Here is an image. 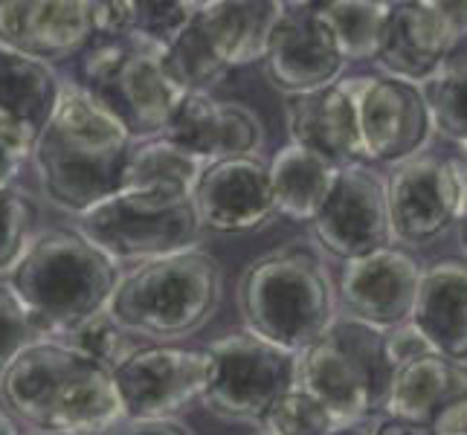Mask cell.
I'll return each mask as SVG.
<instances>
[{
    "label": "cell",
    "instance_id": "40",
    "mask_svg": "<svg viewBox=\"0 0 467 435\" xmlns=\"http://www.w3.org/2000/svg\"><path fill=\"white\" fill-rule=\"evenodd\" d=\"M375 421L366 418V421H348V424H337L328 435H372Z\"/></svg>",
    "mask_w": 467,
    "mask_h": 435
},
{
    "label": "cell",
    "instance_id": "7",
    "mask_svg": "<svg viewBox=\"0 0 467 435\" xmlns=\"http://www.w3.org/2000/svg\"><path fill=\"white\" fill-rule=\"evenodd\" d=\"M389 380L383 331L348 316H337L314 346L296 354V389L317 398L337 424L383 412Z\"/></svg>",
    "mask_w": 467,
    "mask_h": 435
},
{
    "label": "cell",
    "instance_id": "36",
    "mask_svg": "<svg viewBox=\"0 0 467 435\" xmlns=\"http://www.w3.org/2000/svg\"><path fill=\"white\" fill-rule=\"evenodd\" d=\"M105 435H195L181 418H163V421H137V418H125L114 430Z\"/></svg>",
    "mask_w": 467,
    "mask_h": 435
},
{
    "label": "cell",
    "instance_id": "5",
    "mask_svg": "<svg viewBox=\"0 0 467 435\" xmlns=\"http://www.w3.org/2000/svg\"><path fill=\"white\" fill-rule=\"evenodd\" d=\"M221 262L195 247L137 264L128 276H119L108 314L128 337L171 346L198 334L221 308Z\"/></svg>",
    "mask_w": 467,
    "mask_h": 435
},
{
    "label": "cell",
    "instance_id": "18",
    "mask_svg": "<svg viewBox=\"0 0 467 435\" xmlns=\"http://www.w3.org/2000/svg\"><path fill=\"white\" fill-rule=\"evenodd\" d=\"M192 206L206 233H253L276 218L267 163L259 157L221 160L206 166L192 192Z\"/></svg>",
    "mask_w": 467,
    "mask_h": 435
},
{
    "label": "cell",
    "instance_id": "35",
    "mask_svg": "<svg viewBox=\"0 0 467 435\" xmlns=\"http://www.w3.org/2000/svg\"><path fill=\"white\" fill-rule=\"evenodd\" d=\"M383 351H386V360H389V366H404L415 357H421V354H432L436 348H432L424 334L418 331L412 322H400V326H392L383 331Z\"/></svg>",
    "mask_w": 467,
    "mask_h": 435
},
{
    "label": "cell",
    "instance_id": "11",
    "mask_svg": "<svg viewBox=\"0 0 467 435\" xmlns=\"http://www.w3.org/2000/svg\"><path fill=\"white\" fill-rule=\"evenodd\" d=\"M206 348L134 346L114 366V383L125 418L163 421L198 404L206 386Z\"/></svg>",
    "mask_w": 467,
    "mask_h": 435
},
{
    "label": "cell",
    "instance_id": "20",
    "mask_svg": "<svg viewBox=\"0 0 467 435\" xmlns=\"http://www.w3.org/2000/svg\"><path fill=\"white\" fill-rule=\"evenodd\" d=\"M285 125L291 145L326 157L334 166L363 160L358 108L343 82L285 96Z\"/></svg>",
    "mask_w": 467,
    "mask_h": 435
},
{
    "label": "cell",
    "instance_id": "26",
    "mask_svg": "<svg viewBox=\"0 0 467 435\" xmlns=\"http://www.w3.org/2000/svg\"><path fill=\"white\" fill-rule=\"evenodd\" d=\"M201 171L203 166L195 157H189L163 137H154L131 145L119 189H166L192 195Z\"/></svg>",
    "mask_w": 467,
    "mask_h": 435
},
{
    "label": "cell",
    "instance_id": "25",
    "mask_svg": "<svg viewBox=\"0 0 467 435\" xmlns=\"http://www.w3.org/2000/svg\"><path fill=\"white\" fill-rule=\"evenodd\" d=\"M61 96V78L50 64L0 44V114L24 122L36 137L50 122Z\"/></svg>",
    "mask_w": 467,
    "mask_h": 435
},
{
    "label": "cell",
    "instance_id": "41",
    "mask_svg": "<svg viewBox=\"0 0 467 435\" xmlns=\"http://www.w3.org/2000/svg\"><path fill=\"white\" fill-rule=\"evenodd\" d=\"M0 435H24L21 432V424L15 421V418L4 407H0Z\"/></svg>",
    "mask_w": 467,
    "mask_h": 435
},
{
    "label": "cell",
    "instance_id": "17",
    "mask_svg": "<svg viewBox=\"0 0 467 435\" xmlns=\"http://www.w3.org/2000/svg\"><path fill=\"white\" fill-rule=\"evenodd\" d=\"M421 276L424 267L407 250L389 244L343 264L337 299L348 319L386 331L412 316Z\"/></svg>",
    "mask_w": 467,
    "mask_h": 435
},
{
    "label": "cell",
    "instance_id": "3",
    "mask_svg": "<svg viewBox=\"0 0 467 435\" xmlns=\"http://www.w3.org/2000/svg\"><path fill=\"white\" fill-rule=\"evenodd\" d=\"M119 267L78 230H47L15 264L9 290L44 340H64L108 311Z\"/></svg>",
    "mask_w": 467,
    "mask_h": 435
},
{
    "label": "cell",
    "instance_id": "9",
    "mask_svg": "<svg viewBox=\"0 0 467 435\" xmlns=\"http://www.w3.org/2000/svg\"><path fill=\"white\" fill-rule=\"evenodd\" d=\"M201 404L233 424H259L262 415L296 386V354L250 331L221 337L206 348Z\"/></svg>",
    "mask_w": 467,
    "mask_h": 435
},
{
    "label": "cell",
    "instance_id": "13",
    "mask_svg": "<svg viewBox=\"0 0 467 435\" xmlns=\"http://www.w3.org/2000/svg\"><path fill=\"white\" fill-rule=\"evenodd\" d=\"M383 186L392 241L418 247L439 238L456 223L464 171L456 160L418 154L392 166Z\"/></svg>",
    "mask_w": 467,
    "mask_h": 435
},
{
    "label": "cell",
    "instance_id": "22",
    "mask_svg": "<svg viewBox=\"0 0 467 435\" xmlns=\"http://www.w3.org/2000/svg\"><path fill=\"white\" fill-rule=\"evenodd\" d=\"M410 322L436 354L467 363V264L447 259L424 270Z\"/></svg>",
    "mask_w": 467,
    "mask_h": 435
},
{
    "label": "cell",
    "instance_id": "16",
    "mask_svg": "<svg viewBox=\"0 0 467 435\" xmlns=\"http://www.w3.org/2000/svg\"><path fill=\"white\" fill-rule=\"evenodd\" d=\"M160 137L206 169L221 160L259 157L265 125L255 110L241 102L215 99L213 93H183Z\"/></svg>",
    "mask_w": 467,
    "mask_h": 435
},
{
    "label": "cell",
    "instance_id": "24",
    "mask_svg": "<svg viewBox=\"0 0 467 435\" xmlns=\"http://www.w3.org/2000/svg\"><path fill=\"white\" fill-rule=\"evenodd\" d=\"M340 169L343 166L328 163L326 157L287 142L267 163L276 218H287L294 223H311L322 203H326Z\"/></svg>",
    "mask_w": 467,
    "mask_h": 435
},
{
    "label": "cell",
    "instance_id": "30",
    "mask_svg": "<svg viewBox=\"0 0 467 435\" xmlns=\"http://www.w3.org/2000/svg\"><path fill=\"white\" fill-rule=\"evenodd\" d=\"M259 427L265 435H328L337 421L317 398L294 386L262 415Z\"/></svg>",
    "mask_w": 467,
    "mask_h": 435
},
{
    "label": "cell",
    "instance_id": "1",
    "mask_svg": "<svg viewBox=\"0 0 467 435\" xmlns=\"http://www.w3.org/2000/svg\"><path fill=\"white\" fill-rule=\"evenodd\" d=\"M0 404L41 435H105L125 412L114 372L64 340H38L0 378Z\"/></svg>",
    "mask_w": 467,
    "mask_h": 435
},
{
    "label": "cell",
    "instance_id": "34",
    "mask_svg": "<svg viewBox=\"0 0 467 435\" xmlns=\"http://www.w3.org/2000/svg\"><path fill=\"white\" fill-rule=\"evenodd\" d=\"M38 137L18 119L0 114V186H15L32 160Z\"/></svg>",
    "mask_w": 467,
    "mask_h": 435
},
{
    "label": "cell",
    "instance_id": "14",
    "mask_svg": "<svg viewBox=\"0 0 467 435\" xmlns=\"http://www.w3.org/2000/svg\"><path fill=\"white\" fill-rule=\"evenodd\" d=\"M311 230L319 247L343 264L389 247L392 227L383 181L363 163L343 166Z\"/></svg>",
    "mask_w": 467,
    "mask_h": 435
},
{
    "label": "cell",
    "instance_id": "31",
    "mask_svg": "<svg viewBox=\"0 0 467 435\" xmlns=\"http://www.w3.org/2000/svg\"><path fill=\"white\" fill-rule=\"evenodd\" d=\"M192 12H195V4H186V0H134L131 32L169 50L192 21Z\"/></svg>",
    "mask_w": 467,
    "mask_h": 435
},
{
    "label": "cell",
    "instance_id": "21",
    "mask_svg": "<svg viewBox=\"0 0 467 435\" xmlns=\"http://www.w3.org/2000/svg\"><path fill=\"white\" fill-rule=\"evenodd\" d=\"M467 398V363L421 354L404 366L392 368L389 392L383 400V415L427 427L447 409Z\"/></svg>",
    "mask_w": 467,
    "mask_h": 435
},
{
    "label": "cell",
    "instance_id": "8",
    "mask_svg": "<svg viewBox=\"0 0 467 435\" xmlns=\"http://www.w3.org/2000/svg\"><path fill=\"white\" fill-rule=\"evenodd\" d=\"M76 230L117 267L195 250L203 235L192 195L166 189H119L78 215Z\"/></svg>",
    "mask_w": 467,
    "mask_h": 435
},
{
    "label": "cell",
    "instance_id": "37",
    "mask_svg": "<svg viewBox=\"0 0 467 435\" xmlns=\"http://www.w3.org/2000/svg\"><path fill=\"white\" fill-rule=\"evenodd\" d=\"M432 435H467V398L447 407L436 421L430 424Z\"/></svg>",
    "mask_w": 467,
    "mask_h": 435
},
{
    "label": "cell",
    "instance_id": "43",
    "mask_svg": "<svg viewBox=\"0 0 467 435\" xmlns=\"http://www.w3.org/2000/svg\"><path fill=\"white\" fill-rule=\"evenodd\" d=\"M32 435H41V432H32Z\"/></svg>",
    "mask_w": 467,
    "mask_h": 435
},
{
    "label": "cell",
    "instance_id": "10",
    "mask_svg": "<svg viewBox=\"0 0 467 435\" xmlns=\"http://www.w3.org/2000/svg\"><path fill=\"white\" fill-rule=\"evenodd\" d=\"M467 38V0H400L389 4L378 67L407 85L432 82Z\"/></svg>",
    "mask_w": 467,
    "mask_h": 435
},
{
    "label": "cell",
    "instance_id": "19",
    "mask_svg": "<svg viewBox=\"0 0 467 435\" xmlns=\"http://www.w3.org/2000/svg\"><path fill=\"white\" fill-rule=\"evenodd\" d=\"M96 38L90 0H4L0 44L36 61L76 58Z\"/></svg>",
    "mask_w": 467,
    "mask_h": 435
},
{
    "label": "cell",
    "instance_id": "28",
    "mask_svg": "<svg viewBox=\"0 0 467 435\" xmlns=\"http://www.w3.org/2000/svg\"><path fill=\"white\" fill-rule=\"evenodd\" d=\"M38 206L26 189L0 186V276L12 273L15 264L36 238Z\"/></svg>",
    "mask_w": 467,
    "mask_h": 435
},
{
    "label": "cell",
    "instance_id": "33",
    "mask_svg": "<svg viewBox=\"0 0 467 435\" xmlns=\"http://www.w3.org/2000/svg\"><path fill=\"white\" fill-rule=\"evenodd\" d=\"M44 340L9 287H0V378L32 343Z\"/></svg>",
    "mask_w": 467,
    "mask_h": 435
},
{
    "label": "cell",
    "instance_id": "12",
    "mask_svg": "<svg viewBox=\"0 0 467 435\" xmlns=\"http://www.w3.org/2000/svg\"><path fill=\"white\" fill-rule=\"evenodd\" d=\"M340 82L358 108L363 160L398 166L424 154L432 117L421 88L389 76H354Z\"/></svg>",
    "mask_w": 467,
    "mask_h": 435
},
{
    "label": "cell",
    "instance_id": "42",
    "mask_svg": "<svg viewBox=\"0 0 467 435\" xmlns=\"http://www.w3.org/2000/svg\"><path fill=\"white\" fill-rule=\"evenodd\" d=\"M255 435H265V432H255Z\"/></svg>",
    "mask_w": 467,
    "mask_h": 435
},
{
    "label": "cell",
    "instance_id": "32",
    "mask_svg": "<svg viewBox=\"0 0 467 435\" xmlns=\"http://www.w3.org/2000/svg\"><path fill=\"white\" fill-rule=\"evenodd\" d=\"M64 343H70L73 348L90 354L93 360L105 363L110 372H114V366L119 360H125L134 348L131 337L117 326L114 316H110L108 311L96 314L93 319L85 322V326H78L70 337H64Z\"/></svg>",
    "mask_w": 467,
    "mask_h": 435
},
{
    "label": "cell",
    "instance_id": "38",
    "mask_svg": "<svg viewBox=\"0 0 467 435\" xmlns=\"http://www.w3.org/2000/svg\"><path fill=\"white\" fill-rule=\"evenodd\" d=\"M372 435H432V432L427 427L398 421V418H383V421H375Z\"/></svg>",
    "mask_w": 467,
    "mask_h": 435
},
{
    "label": "cell",
    "instance_id": "4",
    "mask_svg": "<svg viewBox=\"0 0 467 435\" xmlns=\"http://www.w3.org/2000/svg\"><path fill=\"white\" fill-rule=\"evenodd\" d=\"M250 334L302 354L337 319V287L311 247L285 244L247 264L235 290Z\"/></svg>",
    "mask_w": 467,
    "mask_h": 435
},
{
    "label": "cell",
    "instance_id": "6",
    "mask_svg": "<svg viewBox=\"0 0 467 435\" xmlns=\"http://www.w3.org/2000/svg\"><path fill=\"white\" fill-rule=\"evenodd\" d=\"M76 82L105 108L134 142L163 134L177 102L183 99L166 61V47L142 36L93 38L76 56Z\"/></svg>",
    "mask_w": 467,
    "mask_h": 435
},
{
    "label": "cell",
    "instance_id": "23",
    "mask_svg": "<svg viewBox=\"0 0 467 435\" xmlns=\"http://www.w3.org/2000/svg\"><path fill=\"white\" fill-rule=\"evenodd\" d=\"M282 9L285 4L276 0H213L198 4V21L223 67L233 73L265 58L267 38Z\"/></svg>",
    "mask_w": 467,
    "mask_h": 435
},
{
    "label": "cell",
    "instance_id": "15",
    "mask_svg": "<svg viewBox=\"0 0 467 435\" xmlns=\"http://www.w3.org/2000/svg\"><path fill=\"white\" fill-rule=\"evenodd\" d=\"M265 73L285 96L340 82L346 58L317 4H285L265 50Z\"/></svg>",
    "mask_w": 467,
    "mask_h": 435
},
{
    "label": "cell",
    "instance_id": "39",
    "mask_svg": "<svg viewBox=\"0 0 467 435\" xmlns=\"http://www.w3.org/2000/svg\"><path fill=\"white\" fill-rule=\"evenodd\" d=\"M456 235H459V244L467 255V171H464V189H462V203H459V218H456Z\"/></svg>",
    "mask_w": 467,
    "mask_h": 435
},
{
    "label": "cell",
    "instance_id": "27",
    "mask_svg": "<svg viewBox=\"0 0 467 435\" xmlns=\"http://www.w3.org/2000/svg\"><path fill=\"white\" fill-rule=\"evenodd\" d=\"M317 9L331 29L346 64L372 61L378 56L383 26L389 18V4L383 0H331V4H317Z\"/></svg>",
    "mask_w": 467,
    "mask_h": 435
},
{
    "label": "cell",
    "instance_id": "2",
    "mask_svg": "<svg viewBox=\"0 0 467 435\" xmlns=\"http://www.w3.org/2000/svg\"><path fill=\"white\" fill-rule=\"evenodd\" d=\"M131 145L134 140L105 108L78 85L61 82L58 105L32 151L44 198L76 218L114 198Z\"/></svg>",
    "mask_w": 467,
    "mask_h": 435
},
{
    "label": "cell",
    "instance_id": "29",
    "mask_svg": "<svg viewBox=\"0 0 467 435\" xmlns=\"http://www.w3.org/2000/svg\"><path fill=\"white\" fill-rule=\"evenodd\" d=\"M427 96L432 131L453 140L467 154V64L432 78Z\"/></svg>",
    "mask_w": 467,
    "mask_h": 435
}]
</instances>
